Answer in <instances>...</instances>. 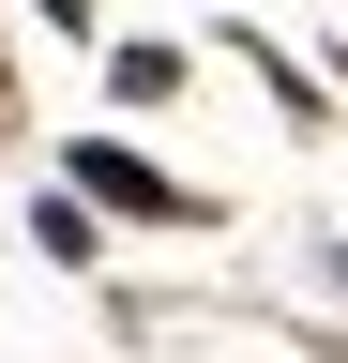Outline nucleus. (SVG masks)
Listing matches in <instances>:
<instances>
[{"label": "nucleus", "mask_w": 348, "mask_h": 363, "mask_svg": "<svg viewBox=\"0 0 348 363\" xmlns=\"http://www.w3.org/2000/svg\"><path fill=\"white\" fill-rule=\"evenodd\" d=\"M182 76H197V61H182V45H152V30L106 45V91H121V106H182Z\"/></svg>", "instance_id": "nucleus-4"}, {"label": "nucleus", "mask_w": 348, "mask_h": 363, "mask_svg": "<svg viewBox=\"0 0 348 363\" xmlns=\"http://www.w3.org/2000/svg\"><path fill=\"white\" fill-rule=\"evenodd\" d=\"M228 61H257V91H273V121H288V136H318V121H333V76H318V61H288L257 16H228Z\"/></svg>", "instance_id": "nucleus-2"}, {"label": "nucleus", "mask_w": 348, "mask_h": 363, "mask_svg": "<svg viewBox=\"0 0 348 363\" xmlns=\"http://www.w3.org/2000/svg\"><path fill=\"white\" fill-rule=\"evenodd\" d=\"M61 182H76L106 227H212V197H197L182 167H152L137 136H61Z\"/></svg>", "instance_id": "nucleus-1"}, {"label": "nucleus", "mask_w": 348, "mask_h": 363, "mask_svg": "<svg viewBox=\"0 0 348 363\" xmlns=\"http://www.w3.org/2000/svg\"><path fill=\"white\" fill-rule=\"evenodd\" d=\"M333 91H348V61H333Z\"/></svg>", "instance_id": "nucleus-7"}, {"label": "nucleus", "mask_w": 348, "mask_h": 363, "mask_svg": "<svg viewBox=\"0 0 348 363\" xmlns=\"http://www.w3.org/2000/svg\"><path fill=\"white\" fill-rule=\"evenodd\" d=\"M30 16H46L61 45H91V30H106V0H30Z\"/></svg>", "instance_id": "nucleus-5"}, {"label": "nucleus", "mask_w": 348, "mask_h": 363, "mask_svg": "<svg viewBox=\"0 0 348 363\" xmlns=\"http://www.w3.org/2000/svg\"><path fill=\"white\" fill-rule=\"evenodd\" d=\"M333 288H348V242H333Z\"/></svg>", "instance_id": "nucleus-6"}, {"label": "nucleus", "mask_w": 348, "mask_h": 363, "mask_svg": "<svg viewBox=\"0 0 348 363\" xmlns=\"http://www.w3.org/2000/svg\"><path fill=\"white\" fill-rule=\"evenodd\" d=\"M30 242H46L61 272H106V212L76 197V182H46V197H30Z\"/></svg>", "instance_id": "nucleus-3"}]
</instances>
